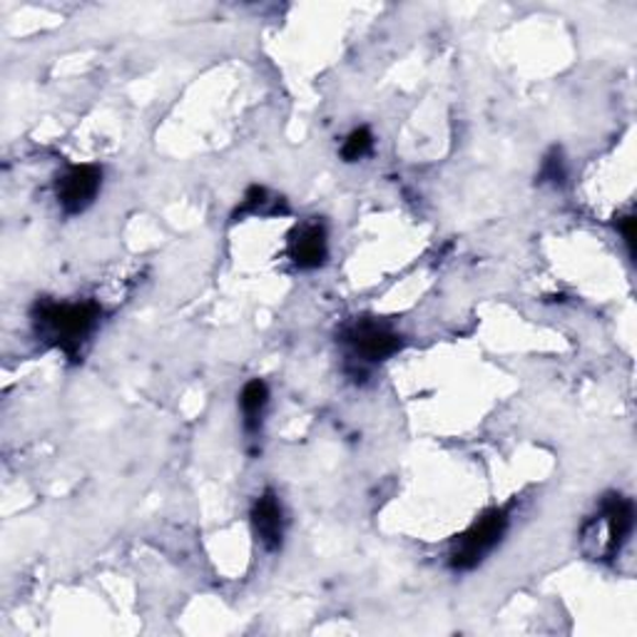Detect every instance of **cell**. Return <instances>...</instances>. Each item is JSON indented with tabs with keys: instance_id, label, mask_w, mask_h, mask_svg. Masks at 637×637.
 <instances>
[{
	"instance_id": "cell-11",
	"label": "cell",
	"mask_w": 637,
	"mask_h": 637,
	"mask_svg": "<svg viewBox=\"0 0 637 637\" xmlns=\"http://www.w3.org/2000/svg\"><path fill=\"white\" fill-rule=\"evenodd\" d=\"M620 232H623V240L630 246V254H633V244H635V220L630 215L623 217L620 220Z\"/></svg>"
},
{
	"instance_id": "cell-7",
	"label": "cell",
	"mask_w": 637,
	"mask_h": 637,
	"mask_svg": "<svg viewBox=\"0 0 637 637\" xmlns=\"http://www.w3.org/2000/svg\"><path fill=\"white\" fill-rule=\"evenodd\" d=\"M329 242L325 224H304L289 240V256L299 270H317L327 262Z\"/></svg>"
},
{
	"instance_id": "cell-5",
	"label": "cell",
	"mask_w": 637,
	"mask_h": 637,
	"mask_svg": "<svg viewBox=\"0 0 637 637\" xmlns=\"http://www.w3.org/2000/svg\"><path fill=\"white\" fill-rule=\"evenodd\" d=\"M100 187H102L100 169L95 165H78V167H70L68 173H63L58 177L55 195H58V202L65 212L80 215L95 202Z\"/></svg>"
},
{
	"instance_id": "cell-1",
	"label": "cell",
	"mask_w": 637,
	"mask_h": 637,
	"mask_svg": "<svg viewBox=\"0 0 637 637\" xmlns=\"http://www.w3.org/2000/svg\"><path fill=\"white\" fill-rule=\"evenodd\" d=\"M100 319V309L83 304H41L35 314L37 334L51 339L63 351H78Z\"/></svg>"
},
{
	"instance_id": "cell-2",
	"label": "cell",
	"mask_w": 637,
	"mask_h": 637,
	"mask_svg": "<svg viewBox=\"0 0 637 637\" xmlns=\"http://www.w3.org/2000/svg\"><path fill=\"white\" fill-rule=\"evenodd\" d=\"M633 526V501L620 496V493H611V496H605V501L601 503V513H597V518L585 528V534H603L601 540H595V556L615 558L627 543V538H630Z\"/></svg>"
},
{
	"instance_id": "cell-3",
	"label": "cell",
	"mask_w": 637,
	"mask_h": 637,
	"mask_svg": "<svg viewBox=\"0 0 637 637\" xmlns=\"http://www.w3.org/2000/svg\"><path fill=\"white\" fill-rule=\"evenodd\" d=\"M508 528V518L503 510H491L479 518L465 534L455 540L451 550V565L455 570H473L481 565L493 548L501 543Z\"/></svg>"
},
{
	"instance_id": "cell-8",
	"label": "cell",
	"mask_w": 637,
	"mask_h": 637,
	"mask_svg": "<svg viewBox=\"0 0 637 637\" xmlns=\"http://www.w3.org/2000/svg\"><path fill=\"white\" fill-rule=\"evenodd\" d=\"M270 404V388L260 378L246 384L240 394V406H242V416H244V429L250 433H256L262 429V416L264 408Z\"/></svg>"
},
{
	"instance_id": "cell-9",
	"label": "cell",
	"mask_w": 637,
	"mask_h": 637,
	"mask_svg": "<svg viewBox=\"0 0 637 637\" xmlns=\"http://www.w3.org/2000/svg\"><path fill=\"white\" fill-rule=\"evenodd\" d=\"M371 147H374V135L366 128H359L341 145V157H344V163H356L369 155Z\"/></svg>"
},
{
	"instance_id": "cell-6",
	"label": "cell",
	"mask_w": 637,
	"mask_h": 637,
	"mask_svg": "<svg viewBox=\"0 0 637 637\" xmlns=\"http://www.w3.org/2000/svg\"><path fill=\"white\" fill-rule=\"evenodd\" d=\"M254 536L267 550H279L284 540V510L272 491L262 493L252 506Z\"/></svg>"
},
{
	"instance_id": "cell-10",
	"label": "cell",
	"mask_w": 637,
	"mask_h": 637,
	"mask_svg": "<svg viewBox=\"0 0 637 637\" xmlns=\"http://www.w3.org/2000/svg\"><path fill=\"white\" fill-rule=\"evenodd\" d=\"M565 179V165L560 152L553 150L550 155L543 160V169H540V183H553L560 185Z\"/></svg>"
},
{
	"instance_id": "cell-4",
	"label": "cell",
	"mask_w": 637,
	"mask_h": 637,
	"mask_svg": "<svg viewBox=\"0 0 637 637\" xmlns=\"http://www.w3.org/2000/svg\"><path fill=\"white\" fill-rule=\"evenodd\" d=\"M344 344L351 349V359L376 364V361L394 356L402 349V337L382 321L356 319L344 331Z\"/></svg>"
}]
</instances>
